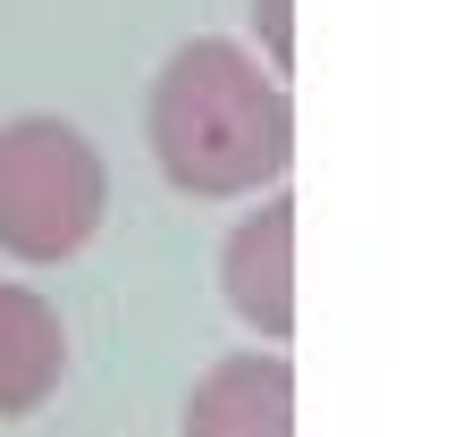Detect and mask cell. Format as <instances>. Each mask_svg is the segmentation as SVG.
<instances>
[{
	"label": "cell",
	"instance_id": "6da1fadb",
	"mask_svg": "<svg viewBox=\"0 0 463 437\" xmlns=\"http://www.w3.org/2000/svg\"><path fill=\"white\" fill-rule=\"evenodd\" d=\"M144 135H152V160L177 194L236 202V194H261V185L287 177L295 101L244 42L194 34L160 60L152 101H144Z\"/></svg>",
	"mask_w": 463,
	"mask_h": 437
},
{
	"label": "cell",
	"instance_id": "7a4b0ae2",
	"mask_svg": "<svg viewBox=\"0 0 463 437\" xmlns=\"http://www.w3.org/2000/svg\"><path fill=\"white\" fill-rule=\"evenodd\" d=\"M110 218V160L68 118L0 126V253L25 269H60Z\"/></svg>",
	"mask_w": 463,
	"mask_h": 437
},
{
	"label": "cell",
	"instance_id": "3957f363",
	"mask_svg": "<svg viewBox=\"0 0 463 437\" xmlns=\"http://www.w3.org/2000/svg\"><path fill=\"white\" fill-rule=\"evenodd\" d=\"M220 294L261 345L295 337V202L269 194L253 218H236L220 244Z\"/></svg>",
	"mask_w": 463,
	"mask_h": 437
},
{
	"label": "cell",
	"instance_id": "277c9868",
	"mask_svg": "<svg viewBox=\"0 0 463 437\" xmlns=\"http://www.w3.org/2000/svg\"><path fill=\"white\" fill-rule=\"evenodd\" d=\"M185 437H295V362L287 353H228L185 387Z\"/></svg>",
	"mask_w": 463,
	"mask_h": 437
},
{
	"label": "cell",
	"instance_id": "5b68a950",
	"mask_svg": "<svg viewBox=\"0 0 463 437\" xmlns=\"http://www.w3.org/2000/svg\"><path fill=\"white\" fill-rule=\"evenodd\" d=\"M60 370H68V328L51 311V294L0 278V421L43 413Z\"/></svg>",
	"mask_w": 463,
	"mask_h": 437
},
{
	"label": "cell",
	"instance_id": "8992f818",
	"mask_svg": "<svg viewBox=\"0 0 463 437\" xmlns=\"http://www.w3.org/2000/svg\"><path fill=\"white\" fill-rule=\"evenodd\" d=\"M253 34H261V68L295 76V0H253Z\"/></svg>",
	"mask_w": 463,
	"mask_h": 437
}]
</instances>
